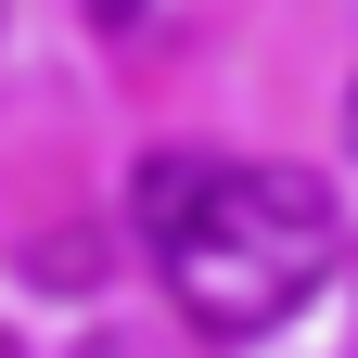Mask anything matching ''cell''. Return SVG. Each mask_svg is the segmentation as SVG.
<instances>
[{
    "label": "cell",
    "mask_w": 358,
    "mask_h": 358,
    "mask_svg": "<svg viewBox=\"0 0 358 358\" xmlns=\"http://www.w3.org/2000/svg\"><path fill=\"white\" fill-rule=\"evenodd\" d=\"M128 217H141V256L166 268L179 320L217 345L282 333L320 268L345 256V217L307 166H243V154H141L128 179Z\"/></svg>",
    "instance_id": "obj_1"
},
{
    "label": "cell",
    "mask_w": 358,
    "mask_h": 358,
    "mask_svg": "<svg viewBox=\"0 0 358 358\" xmlns=\"http://www.w3.org/2000/svg\"><path fill=\"white\" fill-rule=\"evenodd\" d=\"M141 13H154V0H90V26H103V38H128Z\"/></svg>",
    "instance_id": "obj_2"
},
{
    "label": "cell",
    "mask_w": 358,
    "mask_h": 358,
    "mask_svg": "<svg viewBox=\"0 0 358 358\" xmlns=\"http://www.w3.org/2000/svg\"><path fill=\"white\" fill-rule=\"evenodd\" d=\"M345 141H358V77H345Z\"/></svg>",
    "instance_id": "obj_3"
},
{
    "label": "cell",
    "mask_w": 358,
    "mask_h": 358,
    "mask_svg": "<svg viewBox=\"0 0 358 358\" xmlns=\"http://www.w3.org/2000/svg\"><path fill=\"white\" fill-rule=\"evenodd\" d=\"M0 358H13V333H0Z\"/></svg>",
    "instance_id": "obj_4"
},
{
    "label": "cell",
    "mask_w": 358,
    "mask_h": 358,
    "mask_svg": "<svg viewBox=\"0 0 358 358\" xmlns=\"http://www.w3.org/2000/svg\"><path fill=\"white\" fill-rule=\"evenodd\" d=\"M0 13H13V0H0Z\"/></svg>",
    "instance_id": "obj_5"
}]
</instances>
